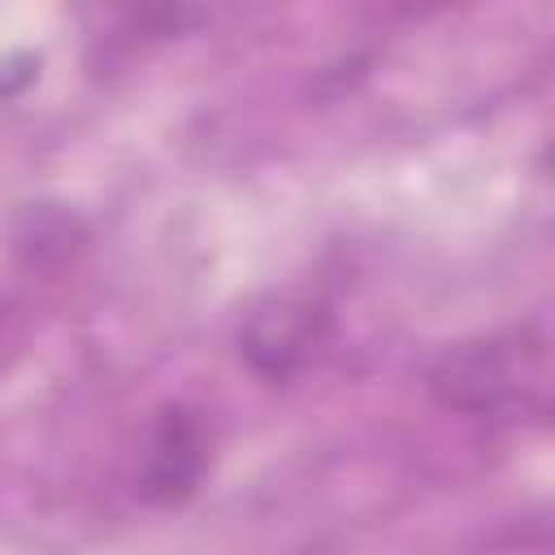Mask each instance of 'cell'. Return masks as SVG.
<instances>
[{
  "label": "cell",
  "mask_w": 555,
  "mask_h": 555,
  "mask_svg": "<svg viewBox=\"0 0 555 555\" xmlns=\"http://www.w3.org/2000/svg\"><path fill=\"white\" fill-rule=\"evenodd\" d=\"M429 390L442 408L473 416H542L551 395L546 338L503 330L455 343L429 364Z\"/></svg>",
  "instance_id": "obj_1"
},
{
  "label": "cell",
  "mask_w": 555,
  "mask_h": 555,
  "mask_svg": "<svg viewBox=\"0 0 555 555\" xmlns=\"http://www.w3.org/2000/svg\"><path fill=\"white\" fill-rule=\"evenodd\" d=\"M325 334V312L308 299L295 295H269L264 304H256L238 330V347L247 356V364L264 377H291L312 347Z\"/></svg>",
  "instance_id": "obj_2"
},
{
  "label": "cell",
  "mask_w": 555,
  "mask_h": 555,
  "mask_svg": "<svg viewBox=\"0 0 555 555\" xmlns=\"http://www.w3.org/2000/svg\"><path fill=\"white\" fill-rule=\"evenodd\" d=\"M208 473V429L186 408H165L152 425L139 490L152 503H182Z\"/></svg>",
  "instance_id": "obj_3"
}]
</instances>
